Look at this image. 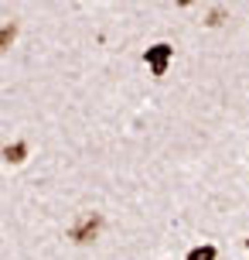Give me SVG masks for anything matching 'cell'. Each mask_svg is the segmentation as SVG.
Returning <instances> with one entry per match:
<instances>
[{"instance_id": "obj_4", "label": "cell", "mask_w": 249, "mask_h": 260, "mask_svg": "<svg viewBox=\"0 0 249 260\" xmlns=\"http://www.w3.org/2000/svg\"><path fill=\"white\" fill-rule=\"evenodd\" d=\"M188 260H215V247H212V243H205V247H195L191 253H188Z\"/></svg>"}, {"instance_id": "obj_2", "label": "cell", "mask_w": 249, "mask_h": 260, "mask_svg": "<svg viewBox=\"0 0 249 260\" xmlns=\"http://www.w3.org/2000/svg\"><path fill=\"white\" fill-rule=\"evenodd\" d=\"M171 55H174V48L160 41V45H154V48H147L144 58H147V65H150V72H154V76H164V72H168Z\"/></svg>"}, {"instance_id": "obj_3", "label": "cell", "mask_w": 249, "mask_h": 260, "mask_svg": "<svg viewBox=\"0 0 249 260\" xmlns=\"http://www.w3.org/2000/svg\"><path fill=\"white\" fill-rule=\"evenodd\" d=\"M24 154H27V144H21V141L4 147V157H7L11 165H21V161H24Z\"/></svg>"}, {"instance_id": "obj_5", "label": "cell", "mask_w": 249, "mask_h": 260, "mask_svg": "<svg viewBox=\"0 0 249 260\" xmlns=\"http://www.w3.org/2000/svg\"><path fill=\"white\" fill-rule=\"evenodd\" d=\"M246 247H249V240H246Z\"/></svg>"}, {"instance_id": "obj_1", "label": "cell", "mask_w": 249, "mask_h": 260, "mask_svg": "<svg viewBox=\"0 0 249 260\" xmlns=\"http://www.w3.org/2000/svg\"><path fill=\"white\" fill-rule=\"evenodd\" d=\"M99 226H103V219H99L96 212H86V216L72 226V240H75V243H89V240H96Z\"/></svg>"}]
</instances>
